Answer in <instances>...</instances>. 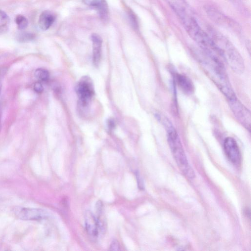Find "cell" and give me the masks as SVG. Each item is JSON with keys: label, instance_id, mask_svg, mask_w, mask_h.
<instances>
[{"label": "cell", "instance_id": "6da1fadb", "mask_svg": "<svg viewBox=\"0 0 251 251\" xmlns=\"http://www.w3.org/2000/svg\"><path fill=\"white\" fill-rule=\"evenodd\" d=\"M194 51L197 59L205 73L227 100H229L236 97L223 63L222 59L216 55L206 52L201 49L195 50Z\"/></svg>", "mask_w": 251, "mask_h": 251}, {"label": "cell", "instance_id": "7a4b0ae2", "mask_svg": "<svg viewBox=\"0 0 251 251\" xmlns=\"http://www.w3.org/2000/svg\"><path fill=\"white\" fill-rule=\"evenodd\" d=\"M208 34L219 49L223 60L236 73L244 72L245 64L240 52L223 34L213 27L208 29Z\"/></svg>", "mask_w": 251, "mask_h": 251}, {"label": "cell", "instance_id": "3957f363", "mask_svg": "<svg viewBox=\"0 0 251 251\" xmlns=\"http://www.w3.org/2000/svg\"><path fill=\"white\" fill-rule=\"evenodd\" d=\"M164 128L167 132L169 146L178 167L186 176L194 178V172L188 162L176 130L172 123Z\"/></svg>", "mask_w": 251, "mask_h": 251}, {"label": "cell", "instance_id": "277c9868", "mask_svg": "<svg viewBox=\"0 0 251 251\" xmlns=\"http://www.w3.org/2000/svg\"><path fill=\"white\" fill-rule=\"evenodd\" d=\"M203 9L208 17L217 25L236 33L241 32V26L237 22L215 7L207 4Z\"/></svg>", "mask_w": 251, "mask_h": 251}, {"label": "cell", "instance_id": "5b68a950", "mask_svg": "<svg viewBox=\"0 0 251 251\" xmlns=\"http://www.w3.org/2000/svg\"><path fill=\"white\" fill-rule=\"evenodd\" d=\"M227 100L230 108L236 119L243 126L250 130L251 124L250 111L236 97Z\"/></svg>", "mask_w": 251, "mask_h": 251}, {"label": "cell", "instance_id": "8992f818", "mask_svg": "<svg viewBox=\"0 0 251 251\" xmlns=\"http://www.w3.org/2000/svg\"><path fill=\"white\" fill-rule=\"evenodd\" d=\"M13 211L18 218L22 220H40L48 216L47 212L40 208L15 207Z\"/></svg>", "mask_w": 251, "mask_h": 251}, {"label": "cell", "instance_id": "52a82bcc", "mask_svg": "<svg viewBox=\"0 0 251 251\" xmlns=\"http://www.w3.org/2000/svg\"><path fill=\"white\" fill-rule=\"evenodd\" d=\"M76 92L81 101L85 106L94 95V88L90 79L86 76L82 77L76 87Z\"/></svg>", "mask_w": 251, "mask_h": 251}, {"label": "cell", "instance_id": "ba28073f", "mask_svg": "<svg viewBox=\"0 0 251 251\" xmlns=\"http://www.w3.org/2000/svg\"><path fill=\"white\" fill-rule=\"evenodd\" d=\"M224 149L228 160L234 165H239L241 156L239 146L236 140L231 137L226 138L224 142Z\"/></svg>", "mask_w": 251, "mask_h": 251}, {"label": "cell", "instance_id": "9c48e42d", "mask_svg": "<svg viewBox=\"0 0 251 251\" xmlns=\"http://www.w3.org/2000/svg\"><path fill=\"white\" fill-rule=\"evenodd\" d=\"M99 222L93 214L89 210L85 213V225L86 231L90 236L95 237L98 234Z\"/></svg>", "mask_w": 251, "mask_h": 251}, {"label": "cell", "instance_id": "30bf717a", "mask_svg": "<svg viewBox=\"0 0 251 251\" xmlns=\"http://www.w3.org/2000/svg\"><path fill=\"white\" fill-rule=\"evenodd\" d=\"M56 16L54 14L49 10H46L40 14L38 25L41 29L46 30L53 24L55 20Z\"/></svg>", "mask_w": 251, "mask_h": 251}, {"label": "cell", "instance_id": "8fae6325", "mask_svg": "<svg viewBox=\"0 0 251 251\" xmlns=\"http://www.w3.org/2000/svg\"><path fill=\"white\" fill-rule=\"evenodd\" d=\"M93 45V62L96 65L100 60L102 40L101 37L97 33L91 35Z\"/></svg>", "mask_w": 251, "mask_h": 251}, {"label": "cell", "instance_id": "7c38bea8", "mask_svg": "<svg viewBox=\"0 0 251 251\" xmlns=\"http://www.w3.org/2000/svg\"><path fill=\"white\" fill-rule=\"evenodd\" d=\"M176 79L178 87L184 93L190 95L194 92V84L188 77L178 74L176 75Z\"/></svg>", "mask_w": 251, "mask_h": 251}, {"label": "cell", "instance_id": "4fadbf2b", "mask_svg": "<svg viewBox=\"0 0 251 251\" xmlns=\"http://www.w3.org/2000/svg\"><path fill=\"white\" fill-rule=\"evenodd\" d=\"M90 5L98 13L102 20H107L109 17V10L105 0H92Z\"/></svg>", "mask_w": 251, "mask_h": 251}, {"label": "cell", "instance_id": "5bb4252c", "mask_svg": "<svg viewBox=\"0 0 251 251\" xmlns=\"http://www.w3.org/2000/svg\"><path fill=\"white\" fill-rule=\"evenodd\" d=\"M9 23V19L8 15L0 9V33L7 31Z\"/></svg>", "mask_w": 251, "mask_h": 251}, {"label": "cell", "instance_id": "9a60e30c", "mask_svg": "<svg viewBox=\"0 0 251 251\" xmlns=\"http://www.w3.org/2000/svg\"><path fill=\"white\" fill-rule=\"evenodd\" d=\"M15 22L18 29L20 30L25 29L28 25V21L27 19L22 15L16 16L15 18Z\"/></svg>", "mask_w": 251, "mask_h": 251}, {"label": "cell", "instance_id": "2e32d148", "mask_svg": "<svg viewBox=\"0 0 251 251\" xmlns=\"http://www.w3.org/2000/svg\"><path fill=\"white\" fill-rule=\"evenodd\" d=\"M35 75L39 80L46 81L49 79V73L46 69L39 68L35 71Z\"/></svg>", "mask_w": 251, "mask_h": 251}, {"label": "cell", "instance_id": "e0dca14e", "mask_svg": "<svg viewBox=\"0 0 251 251\" xmlns=\"http://www.w3.org/2000/svg\"><path fill=\"white\" fill-rule=\"evenodd\" d=\"M34 38L33 33L22 32L17 36V40L20 42H26L32 40Z\"/></svg>", "mask_w": 251, "mask_h": 251}, {"label": "cell", "instance_id": "ac0fdd59", "mask_svg": "<svg viewBox=\"0 0 251 251\" xmlns=\"http://www.w3.org/2000/svg\"><path fill=\"white\" fill-rule=\"evenodd\" d=\"M34 90L37 93H40L43 91V87L39 82H36L33 86Z\"/></svg>", "mask_w": 251, "mask_h": 251}, {"label": "cell", "instance_id": "d6986e66", "mask_svg": "<svg viewBox=\"0 0 251 251\" xmlns=\"http://www.w3.org/2000/svg\"><path fill=\"white\" fill-rule=\"evenodd\" d=\"M110 249L112 251H119L120 246L118 242L116 240H114L111 243Z\"/></svg>", "mask_w": 251, "mask_h": 251}, {"label": "cell", "instance_id": "ffe728a7", "mask_svg": "<svg viewBox=\"0 0 251 251\" xmlns=\"http://www.w3.org/2000/svg\"><path fill=\"white\" fill-rule=\"evenodd\" d=\"M229 1H230L233 4H234V5H236V6L238 7H243L244 8V7H243V2L241 0H228Z\"/></svg>", "mask_w": 251, "mask_h": 251}, {"label": "cell", "instance_id": "44dd1931", "mask_svg": "<svg viewBox=\"0 0 251 251\" xmlns=\"http://www.w3.org/2000/svg\"><path fill=\"white\" fill-rule=\"evenodd\" d=\"M108 126L109 128L112 129L115 126V123L112 119L109 120L108 121Z\"/></svg>", "mask_w": 251, "mask_h": 251}, {"label": "cell", "instance_id": "7402d4cb", "mask_svg": "<svg viewBox=\"0 0 251 251\" xmlns=\"http://www.w3.org/2000/svg\"><path fill=\"white\" fill-rule=\"evenodd\" d=\"M1 129V111L0 109V133Z\"/></svg>", "mask_w": 251, "mask_h": 251}, {"label": "cell", "instance_id": "603a6c76", "mask_svg": "<svg viewBox=\"0 0 251 251\" xmlns=\"http://www.w3.org/2000/svg\"><path fill=\"white\" fill-rule=\"evenodd\" d=\"M1 86H2L1 80V77L0 75V94L1 90Z\"/></svg>", "mask_w": 251, "mask_h": 251}]
</instances>
